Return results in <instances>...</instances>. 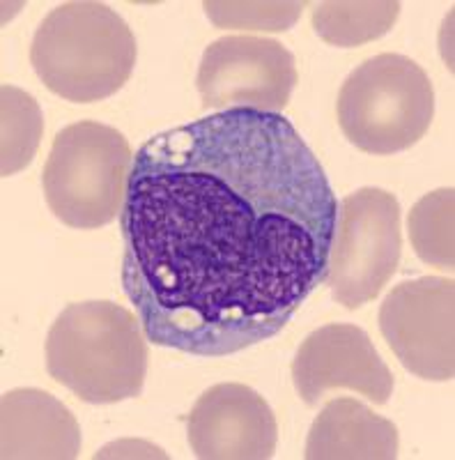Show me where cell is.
<instances>
[{
  "label": "cell",
  "mask_w": 455,
  "mask_h": 460,
  "mask_svg": "<svg viewBox=\"0 0 455 460\" xmlns=\"http://www.w3.org/2000/svg\"><path fill=\"white\" fill-rule=\"evenodd\" d=\"M336 200L281 113L219 111L134 157L122 288L147 341L228 357L269 341L327 279Z\"/></svg>",
  "instance_id": "obj_1"
},
{
  "label": "cell",
  "mask_w": 455,
  "mask_h": 460,
  "mask_svg": "<svg viewBox=\"0 0 455 460\" xmlns=\"http://www.w3.org/2000/svg\"><path fill=\"white\" fill-rule=\"evenodd\" d=\"M147 359L141 320L104 299L69 304L47 336L48 376L92 405L141 396Z\"/></svg>",
  "instance_id": "obj_2"
},
{
  "label": "cell",
  "mask_w": 455,
  "mask_h": 460,
  "mask_svg": "<svg viewBox=\"0 0 455 460\" xmlns=\"http://www.w3.org/2000/svg\"><path fill=\"white\" fill-rule=\"evenodd\" d=\"M136 56V37L125 19L94 0H72L48 12L31 47L39 81L74 104L116 94L129 81Z\"/></svg>",
  "instance_id": "obj_3"
},
{
  "label": "cell",
  "mask_w": 455,
  "mask_h": 460,
  "mask_svg": "<svg viewBox=\"0 0 455 460\" xmlns=\"http://www.w3.org/2000/svg\"><path fill=\"white\" fill-rule=\"evenodd\" d=\"M336 113L352 146L387 157L425 137L434 118V88L412 58L380 53L347 76Z\"/></svg>",
  "instance_id": "obj_4"
},
{
  "label": "cell",
  "mask_w": 455,
  "mask_h": 460,
  "mask_svg": "<svg viewBox=\"0 0 455 460\" xmlns=\"http://www.w3.org/2000/svg\"><path fill=\"white\" fill-rule=\"evenodd\" d=\"M134 155L116 127L81 120L60 129L44 166L48 208L65 226L94 230L122 212Z\"/></svg>",
  "instance_id": "obj_5"
},
{
  "label": "cell",
  "mask_w": 455,
  "mask_h": 460,
  "mask_svg": "<svg viewBox=\"0 0 455 460\" xmlns=\"http://www.w3.org/2000/svg\"><path fill=\"white\" fill-rule=\"evenodd\" d=\"M403 252L400 203L391 191L356 189L340 200L325 283L334 302L362 309L393 279Z\"/></svg>",
  "instance_id": "obj_6"
},
{
  "label": "cell",
  "mask_w": 455,
  "mask_h": 460,
  "mask_svg": "<svg viewBox=\"0 0 455 460\" xmlns=\"http://www.w3.org/2000/svg\"><path fill=\"white\" fill-rule=\"evenodd\" d=\"M299 81L294 56L276 40L228 35L205 49L196 88L203 109L281 113Z\"/></svg>",
  "instance_id": "obj_7"
},
{
  "label": "cell",
  "mask_w": 455,
  "mask_h": 460,
  "mask_svg": "<svg viewBox=\"0 0 455 460\" xmlns=\"http://www.w3.org/2000/svg\"><path fill=\"white\" fill-rule=\"evenodd\" d=\"M455 281L421 277L393 288L380 306V332L412 376L451 382L455 376Z\"/></svg>",
  "instance_id": "obj_8"
},
{
  "label": "cell",
  "mask_w": 455,
  "mask_h": 460,
  "mask_svg": "<svg viewBox=\"0 0 455 460\" xmlns=\"http://www.w3.org/2000/svg\"><path fill=\"white\" fill-rule=\"evenodd\" d=\"M293 382L309 408L334 389H352L375 405H387L393 394V376L371 336L347 323L325 324L306 336L293 359Z\"/></svg>",
  "instance_id": "obj_9"
},
{
  "label": "cell",
  "mask_w": 455,
  "mask_h": 460,
  "mask_svg": "<svg viewBox=\"0 0 455 460\" xmlns=\"http://www.w3.org/2000/svg\"><path fill=\"white\" fill-rule=\"evenodd\" d=\"M187 439L203 460H269L278 445L276 414L256 389L221 382L188 412Z\"/></svg>",
  "instance_id": "obj_10"
},
{
  "label": "cell",
  "mask_w": 455,
  "mask_h": 460,
  "mask_svg": "<svg viewBox=\"0 0 455 460\" xmlns=\"http://www.w3.org/2000/svg\"><path fill=\"white\" fill-rule=\"evenodd\" d=\"M81 426L72 410L42 389H12L0 401V458L72 460Z\"/></svg>",
  "instance_id": "obj_11"
},
{
  "label": "cell",
  "mask_w": 455,
  "mask_h": 460,
  "mask_svg": "<svg viewBox=\"0 0 455 460\" xmlns=\"http://www.w3.org/2000/svg\"><path fill=\"white\" fill-rule=\"evenodd\" d=\"M398 429L356 398H334L315 417L306 439L309 460H393Z\"/></svg>",
  "instance_id": "obj_12"
},
{
  "label": "cell",
  "mask_w": 455,
  "mask_h": 460,
  "mask_svg": "<svg viewBox=\"0 0 455 460\" xmlns=\"http://www.w3.org/2000/svg\"><path fill=\"white\" fill-rule=\"evenodd\" d=\"M396 0H325L313 7L311 22L322 42L352 49L375 42L398 22Z\"/></svg>",
  "instance_id": "obj_13"
},
{
  "label": "cell",
  "mask_w": 455,
  "mask_h": 460,
  "mask_svg": "<svg viewBox=\"0 0 455 460\" xmlns=\"http://www.w3.org/2000/svg\"><path fill=\"white\" fill-rule=\"evenodd\" d=\"M455 191L437 189L416 200L409 212V240L425 265L453 270L455 265Z\"/></svg>",
  "instance_id": "obj_14"
},
{
  "label": "cell",
  "mask_w": 455,
  "mask_h": 460,
  "mask_svg": "<svg viewBox=\"0 0 455 460\" xmlns=\"http://www.w3.org/2000/svg\"><path fill=\"white\" fill-rule=\"evenodd\" d=\"M3 109V147H0V175L10 178L31 166L39 141H42L44 118L35 97L14 85L0 90Z\"/></svg>",
  "instance_id": "obj_15"
},
{
  "label": "cell",
  "mask_w": 455,
  "mask_h": 460,
  "mask_svg": "<svg viewBox=\"0 0 455 460\" xmlns=\"http://www.w3.org/2000/svg\"><path fill=\"white\" fill-rule=\"evenodd\" d=\"M306 3L299 0H205L203 10L216 28L225 31L285 32L299 22Z\"/></svg>",
  "instance_id": "obj_16"
}]
</instances>
